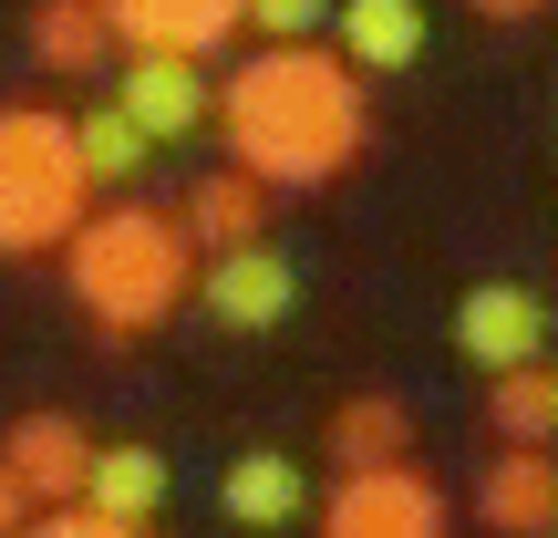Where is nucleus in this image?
<instances>
[{"label": "nucleus", "mask_w": 558, "mask_h": 538, "mask_svg": "<svg viewBox=\"0 0 558 538\" xmlns=\"http://www.w3.org/2000/svg\"><path fill=\"white\" fill-rule=\"evenodd\" d=\"M207 115H218L228 156H239L269 198H290V187H331L341 166L362 156V135H373V115H362V73L341 52H320V41H259V52L207 94Z\"/></svg>", "instance_id": "1"}, {"label": "nucleus", "mask_w": 558, "mask_h": 538, "mask_svg": "<svg viewBox=\"0 0 558 538\" xmlns=\"http://www.w3.org/2000/svg\"><path fill=\"white\" fill-rule=\"evenodd\" d=\"M186 279H197V249H186V228L166 218V207H135V198L124 207H83V228L62 239V290L114 342H145L156 321H177Z\"/></svg>", "instance_id": "2"}, {"label": "nucleus", "mask_w": 558, "mask_h": 538, "mask_svg": "<svg viewBox=\"0 0 558 538\" xmlns=\"http://www.w3.org/2000/svg\"><path fill=\"white\" fill-rule=\"evenodd\" d=\"M94 207V177L73 166V124L52 104H0V260H52Z\"/></svg>", "instance_id": "3"}, {"label": "nucleus", "mask_w": 558, "mask_h": 538, "mask_svg": "<svg viewBox=\"0 0 558 538\" xmlns=\"http://www.w3.org/2000/svg\"><path fill=\"white\" fill-rule=\"evenodd\" d=\"M311 528L320 538H445V487L424 477L414 456L403 466H362L331 498H311Z\"/></svg>", "instance_id": "4"}, {"label": "nucleus", "mask_w": 558, "mask_h": 538, "mask_svg": "<svg viewBox=\"0 0 558 538\" xmlns=\"http://www.w3.org/2000/svg\"><path fill=\"white\" fill-rule=\"evenodd\" d=\"M197 311L218 321V332H279V321L300 311V270L279 260L269 239H248V249H218V260H197Z\"/></svg>", "instance_id": "5"}, {"label": "nucleus", "mask_w": 558, "mask_h": 538, "mask_svg": "<svg viewBox=\"0 0 558 538\" xmlns=\"http://www.w3.org/2000/svg\"><path fill=\"white\" fill-rule=\"evenodd\" d=\"M456 352L476 362V373H518V362L548 352V300L527 290V279H476V290L456 300Z\"/></svg>", "instance_id": "6"}, {"label": "nucleus", "mask_w": 558, "mask_h": 538, "mask_svg": "<svg viewBox=\"0 0 558 538\" xmlns=\"http://www.w3.org/2000/svg\"><path fill=\"white\" fill-rule=\"evenodd\" d=\"M83 466H94V435H83L73 415H21L11 435H0V477H11L32 507H73Z\"/></svg>", "instance_id": "7"}, {"label": "nucleus", "mask_w": 558, "mask_h": 538, "mask_svg": "<svg viewBox=\"0 0 558 538\" xmlns=\"http://www.w3.org/2000/svg\"><path fill=\"white\" fill-rule=\"evenodd\" d=\"M476 528H497V538H548L558 528V445H497L486 456Z\"/></svg>", "instance_id": "8"}, {"label": "nucleus", "mask_w": 558, "mask_h": 538, "mask_svg": "<svg viewBox=\"0 0 558 538\" xmlns=\"http://www.w3.org/2000/svg\"><path fill=\"white\" fill-rule=\"evenodd\" d=\"M114 52H186L207 62L218 41H239V0H104Z\"/></svg>", "instance_id": "9"}, {"label": "nucleus", "mask_w": 558, "mask_h": 538, "mask_svg": "<svg viewBox=\"0 0 558 538\" xmlns=\"http://www.w3.org/2000/svg\"><path fill=\"white\" fill-rule=\"evenodd\" d=\"M114 104L145 124V145H177V135H197V124H207V73L186 52H124Z\"/></svg>", "instance_id": "10"}, {"label": "nucleus", "mask_w": 558, "mask_h": 538, "mask_svg": "<svg viewBox=\"0 0 558 538\" xmlns=\"http://www.w3.org/2000/svg\"><path fill=\"white\" fill-rule=\"evenodd\" d=\"M177 228H186V249H197V260H218V249H248V239H269V187L248 177V166H218V177L186 187Z\"/></svg>", "instance_id": "11"}, {"label": "nucleus", "mask_w": 558, "mask_h": 538, "mask_svg": "<svg viewBox=\"0 0 558 538\" xmlns=\"http://www.w3.org/2000/svg\"><path fill=\"white\" fill-rule=\"evenodd\" d=\"M331 32H341V62L362 83L373 73H414L424 62V0H331Z\"/></svg>", "instance_id": "12"}, {"label": "nucleus", "mask_w": 558, "mask_h": 538, "mask_svg": "<svg viewBox=\"0 0 558 538\" xmlns=\"http://www.w3.org/2000/svg\"><path fill=\"white\" fill-rule=\"evenodd\" d=\"M218 507L239 528H300L311 518V477H300V456H279V445H248V456H228Z\"/></svg>", "instance_id": "13"}, {"label": "nucleus", "mask_w": 558, "mask_h": 538, "mask_svg": "<svg viewBox=\"0 0 558 538\" xmlns=\"http://www.w3.org/2000/svg\"><path fill=\"white\" fill-rule=\"evenodd\" d=\"M166 498H177V466H166L156 445H94V466H83V498H73V507H94V518H124V528H145Z\"/></svg>", "instance_id": "14"}, {"label": "nucleus", "mask_w": 558, "mask_h": 538, "mask_svg": "<svg viewBox=\"0 0 558 538\" xmlns=\"http://www.w3.org/2000/svg\"><path fill=\"white\" fill-rule=\"evenodd\" d=\"M331 456H341V477H362V466H403V456H414V415H403L393 394L331 404Z\"/></svg>", "instance_id": "15"}, {"label": "nucleus", "mask_w": 558, "mask_h": 538, "mask_svg": "<svg viewBox=\"0 0 558 538\" xmlns=\"http://www.w3.org/2000/svg\"><path fill=\"white\" fill-rule=\"evenodd\" d=\"M32 62L41 73H94V62H114L104 0H32Z\"/></svg>", "instance_id": "16"}, {"label": "nucleus", "mask_w": 558, "mask_h": 538, "mask_svg": "<svg viewBox=\"0 0 558 538\" xmlns=\"http://www.w3.org/2000/svg\"><path fill=\"white\" fill-rule=\"evenodd\" d=\"M62 124H73V166H83L94 187H124L145 156H156V145H145V124L124 115V104H83V115H62Z\"/></svg>", "instance_id": "17"}, {"label": "nucleus", "mask_w": 558, "mask_h": 538, "mask_svg": "<svg viewBox=\"0 0 558 538\" xmlns=\"http://www.w3.org/2000/svg\"><path fill=\"white\" fill-rule=\"evenodd\" d=\"M486 425L507 445H558V404H548V362H518V373H486Z\"/></svg>", "instance_id": "18"}, {"label": "nucleus", "mask_w": 558, "mask_h": 538, "mask_svg": "<svg viewBox=\"0 0 558 538\" xmlns=\"http://www.w3.org/2000/svg\"><path fill=\"white\" fill-rule=\"evenodd\" d=\"M239 32H269V41H311V32H331V0H239Z\"/></svg>", "instance_id": "19"}, {"label": "nucleus", "mask_w": 558, "mask_h": 538, "mask_svg": "<svg viewBox=\"0 0 558 538\" xmlns=\"http://www.w3.org/2000/svg\"><path fill=\"white\" fill-rule=\"evenodd\" d=\"M21 538H145V528H124V518H94V507H41Z\"/></svg>", "instance_id": "20"}, {"label": "nucleus", "mask_w": 558, "mask_h": 538, "mask_svg": "<svg viewBox=\"0 0 558 538\" xmlns=\"http://www.w3.org/2000/svg\"><path fill=\"white\" fill-rule=\"evenodd\" d=\"M32 518H41V507H32V498H21V487H11V477H0V538H21V528H32Z\"/></svg>", "instance_id": "21"}, {"label": "nucleus", "mask_w": 558, "mask_h": 538, "mask_svg": "<svg viewBox=\"0 0 558 538\" xmlns=\"http://www.w3.org/2000/svg\"><path fill=\"white\" fill-rule=\"evenodd\" d=\"M476 11H486V21H538L548 0H476Z\"/></svg>", "instance_id": "22"}, {"label": "nucleus", "mask_w": 558, "mask_h": 538, "mask_svg": "<svg viewBox=\"0 0 558 538\" xmlns=\"http://www.w3.org/2000/svg\"><path fill=\"white\" fill-rule=\"evenodd\" d=\"M548 404H558V362H548Z\"/></svg>", "instance_id": "23"}, {"label": "nucleus", "mask_w": 558, "mask_h": 538, "mask_svg": "<svg viewBox=\"0 0 558 538\" xmlns=\"http://www.w3.org/2000/svg\"><path fill=\"white\" fill-rule=\"evenodd\" d=\"M548 538H558V528H548Z\"/></svg>", "instance_id": "24"}]
</instances>
